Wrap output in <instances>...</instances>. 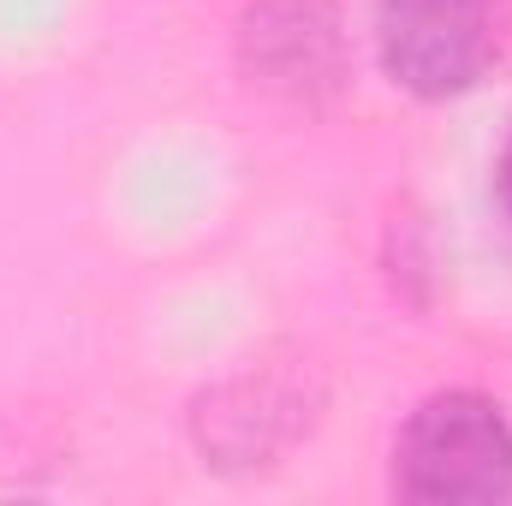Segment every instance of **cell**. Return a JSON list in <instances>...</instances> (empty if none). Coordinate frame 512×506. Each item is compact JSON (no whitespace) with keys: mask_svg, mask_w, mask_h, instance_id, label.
<instances>
[{"mask_svg":"<svg viewBox=\"0 0 512 506\" xmlns=\"http://www.w3.org/2000/svg\"><path fill=\"white\" fill-rule=\"evenodd\" d=\"M495 191H501V209L512 215V126H507V143H501V161H495Z\"/></svg>","mask_w":512,"mask_h":506,"instance_id":"277c9868","label":"cell"},{"mask_svg":"<svg viewBox=\"0 0 512 506\" xmlns=\"http://www.w3.org/2000/svg\"><path fill=\"white\" fill-rule=\"evenodd\" d=\"M245 72L286 102H322L346 78V42L328 0H262L245 18Z\"/></svg>","mask_w":512,"mask_h":506,"instance_id":"3957f363","label":"cell"},{"mask_svg":"<svg viewBox=\"0 0 512 506\" xmlns=\"http://www.w3.org/2000/svg\"><path fill=\"white\" fill-rule=\"evenodd\" d=\"M393 489L417 506H489L512 495V423L483 393L423 399L393 441Z\"/></svg>","mask_w":512,"mask_h":506,"instance_id":"6da1fadb","label":"cell"},{"mask_svg":"<svg viewBox=\"0 0 512 506\" xmlns=\"http://www.w3.org/2000/svg\"><path fill=\"white\" fill-rule=\"evenodd\" d=\"M376 42L399 90L423 102H447L495 66L501 0H382Z\"/></svg>","mask_w":512,"mask_h":506,"instance_id":"7a4b0ae2","label":"cell"}]
</instances>
